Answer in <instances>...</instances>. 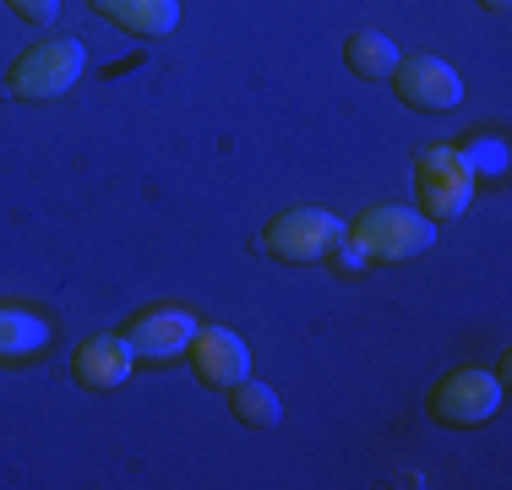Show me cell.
<instances>
[{
  "label": "cell",
  "instance_id": "5",
  "mask_svg": "<svg viewBox=\"0 0 512 490\" xmlns=\"http://www.w3.org/2000/svg\"><path fill=\"white\" fill-rule=\"evenodd\" d=\"M496 409H502V376L480 371V365H463V371L442 376L431 392V420L453 425V431H474V425H485Z\"/></svg>",
  "mask_w": 512,
  "mask_h": 490
},
{
  "label": "cell",
  "instance_id": "1",
  "mask_svg": "<svg viewBox=\"0 0 512 490\" xmlns=\"http://www.w3.org/2000/svg\"><path fill=\"white\" fill-rule=\"evenodd\" d=\"M474 186H480V175L469 169L463 147H453V142L420 147V158H414V196H420V213L431 218V224L458 218L463 207L474 202Z\"/></svg>",
  "mask_w": 512,
  "mask_h": 490
},
{
  "label": "cell",
  "instance_id": "12",
  "mask_svg": "<svg viewBox=\"0 0 512 490\" xmlns=\"http://www.w3.org/2000/svg\"><path fill=\"white\" fill-rule=\"evenodd\" d=\"M398 60L404 55H398V44L387 39V33H355V39L344 44V66L355 71V77H365V82H387Z\"/></svg>",
  "mask_w": 512,
  "mask_h": 490
},
{
  "label": "cell",
  "instance_id": "4",
  "mask_svg": "<svg viewBox=\"0 0 512 490\" xmlns=\"http://www.w3.org/2000/svg\"><path fill=\"white\" fill-rule=\"evenodd\" d=\"M349 224L338 213H327V207H289V213H278L273 224L262 229V251L278 256V262H322V256H333L338 245H344Z\"/></svg>",
  "mask_w": 512,
  "mask_h": 490
},
{
  "label": "cell",
  "instance_id": "10",
  "mask_svg": "<svg viewBox=\"0 0 512 490\" xmlns=\"http://www.w3.org/2000/svg\"><path fill=\"white\" fill-rule=\"evenodd\" d=\"M93 11L137 39H164L180 28V0H93Z\"/></svg>",
  "mask_w": 512,
  "mask_h": 490
},
{
  "label": "cell",
  "instance_id": "14",
  "mask_svg": "<svg viewBox=\"0 0 512 490\" xmlns=\"http://www.w3.org/2000/svg\"><path fill=\"white\" fill-rule=\"evenodd\" d=\"M17 17H28V22H55V11H60V0H6Z\"/></svg>",
  "mask_w": 512,
  "mask_h": 490
},
{
  "label": "cell",
  "instance_id": "15",
  "mask_svg": "<svg viewBox=\"0 0 512 490\" xmlns=\"http://www.w3.org/2000/svg\"><path fill=\"white\" fill-rule=\"evenodd\" d=\"M485 6H491V11H507V0H485Z\"/></svg>",
  "mask_w": 512,
  "mask_h": 490
},
{
  "label": "cell",
  "instance_id": "13",
  "mask_svg": "<svg viewBox=\"0 0 512 490\" xmlns=\"http://www.w3.org/2000/svg\"><path fill=\"white\" fill-rule=\"evenodd\" d=\"M229 409H235L240 425H251V431H273L278 420H284V403H278V392L267 382H235L229 387Z\"/></svg>",
  "mask_w": 512,
  "mask_h": 490
},
{
  "label": "cell",
  "instance_id": "7",
  "mask_svg": "<svg viewBox=\"0 0 512 490\" xmlns=\"http://www.w3.org/2000/svg\"><path fill=\"white\" fill-rule=\"evenodd\" d=\"M191 338H197V316L180 311V305H153V311H142L126 333V343L137 349V360H153V365L180 360V354L191 349Z\"/></svg>",
  "mask_w": 512,
  "mask_h": 490
},
{
  "label": "cell",
  "instance_id": "2",
  "mask_svg": "<svg viewBox=\"0 0 512 490\" xmlns=\"http://www.w3.org/2000/svg\"><path fill=\"white\" fill-rule=\"evenodd\" d=\"M82 66H88V55H82L77 39H44V44L22 49V55L11 60L6 88H11V98H28V104L66 98L71 88H77Z\"/></svg>",
  "mask_w": 512,
  "mask_h": 490
},
{
  "label": "cell",
  "instance_id": "3",
  "mask_svg": "<svg viewBox=\"0 0 512 490\" xmlns=\"http://www.w3.org/2000/svg\"><path fill=\"white\" fill-rule=\"evenodd\" d=\"M431 240H436V224L414 207H371L349 229V245L371 262H409V256L431 251Z\"/></svg>",
  "mask_w": 512,
  "mask_h": 490
},
{
  "label": "cell",
  "instance_id": "9",
  "mask_svg": "<svg viewBox=\"0 0 512 490\" xmlns=\"http://www.w3.org/2000/svg\"><path fill=\"white\" fill-rule=\"evenodd\" d=\"M131 365H137V349H131L126 338H88V343H77V354H71V371H77V382L88 392L126 387Z\"/></svg>",
  "mask_w": 512,
  "mask_h": 490
},
{
  "label": "cell",
  "instance_id": "8",
  "mask_svg": "<svg viewBox=\"0 0 512 490\" xmlns=\"http://www.w3.org/2000/svg\"><path fill=\"white\" fill-rule=\"evenodd\" d=\"M191 365H197V376L207 387L229 392L235 382H246L251 376V349L240 333H229V327H197V338H191Z\"/></svg>",
  "mask_w": 512,
  "mask_h": 490
},
{
  "label": "cell",
  "instance_id": "11",
  "mask_svg": "<svg viewBox=\"0 0 512 490\" xmlns=\"http://www.w3.org/2000/svg\"><path fill=\"white\" fill-rule=\"evenodd\" d=\"M50 349V322L33 311H11L0 305V365H17V360H33V354Z\"/></svg>",
  "mask_w": 512,
  "mask_h": 490
},
{
  "label": "cell",
  "instance_id": "6",
  "mask_svg": "<svg viewBox=\"0 0 512 490\" xmlns=\"http://www.w3.org/2000/svg\"><path fill=\"white\" fill-rule=\"evenodd\" d=\"M387 82H393V93L404 98L409 109H420V115H447V109L463 104V77L436 55H404Z\"/></svg>",
  "mask_w": 512,
  "mask_h": 490
}]
</instances>
